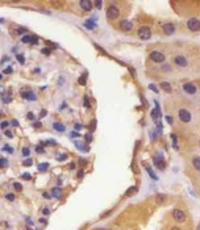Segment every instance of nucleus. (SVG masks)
<instances>
[{
    "label": "nucleus",
    "instance_id": "obj_1",
    "mask_svg": "<svg viewBox=\"0 0 200 230\" xmlns=\"http://www.w3.org/2000/svg\"><path fill=\"white\" fill-rule=\"evenodd\" d=\"M118 16H120V9H118L117 6L112 4V6H109L107 8V17L109 20H116L118 19Z\"/></svg>",
    "mask_w": 200,
    "mask_h": 230
},
{
    "label": "nucleus",
    "instance_id": "obj_2",
    "mask_svg": "<svg viewBox=\"0 0 200 230\" xmlns=\"http://www.w3.org/2000/svg\"><path fill=\"white\" fill-rule=\"evenodd\" d=\"M149 57H150V59H151L153 62H155V63H163V62H165V59H166L165 54H163L162 51H158V50L151 51Z\"/></svg>",
    "mask_w": 200,
    "mask_h": 230
},
{
    "label": "nucleus",
    "instance_id": "obj_3",
    "mask_svg": "<svg viewBox=\"0 0 200 230\" xmlns=\"http://www.w3.org/2000/svg\"><path fill=\"white\" fill-rule=\"evenodd\" d=\"M187 28L192 32H197L200 30V20L195 19V17H191V19L187 20Z\"/></svg>",
    "mask_w": 200,
    "mask_h": 230
},
{
    "label": "nucleus",
    "instance_id": "obj_4",
    "mask_svg": "<svg viewBox=\"0 0 200 230\" xmlns=\"http://www.w3.org/2000/svg\"><path fill=\"white\" fill-rule=\"evenodd\" d=\"M178 117H179V120H180L182 122H186V124L192 120L191 113H189V111H187V109H179Z\"/></svg>",
    "mask_w": 200,
    "mask_h": 230
},
{
    "label": "nucleus",
    "instance_id": "obj_5",
    "mask_svg": "<svg viewBox=\"0 0 200 230\" xmlns=\"http://www.w3.org/2000/svg\"><path fill=\"white\" fill-rule=\"evenodd\" d=\"M138 37L141 40H149L151 37V29L149 27H141L138 29Z\"/></svg>",
    "mask_w": 200,
    "mask_h": 230
},
{
    "label": "nucleus",
    "instance_id": "obj_6",
    "mask_svg": "<svg viewBox=\"0 0 200 230\" xmlns=\"http://www.w3.org/2000/svg\"><path fill=\"white\" fill-rule=\"evenodd\" d=\"M173 218L175 219L176 222H184L186 221V214H184V212L182 210V209L175 208L173 210Z\"/></svg>",
    "mask_w": 200,
    "mask_h": 230
},
{
    "label": "nucleus",
    "instance_id": "obj_7",
    "mask_svg": "<svg viewBox=\"0 0 200 230\" xmlns=\"http://www.w3.org/2000/svg\"><path fill=\"white\" fill-rule=\"evenodd\" d=\"M174 63L179 67H187L188 66V61H187V58L183 57V55H176L175 58H174Z\"/></svg>",
    "mask_w": 200,
    "mask_h": 230
},
{
    "label": "nucleus",
    "instance_id": "obj_8",
    "mask_svg": "<svg viewBox=\"0 0 200 230\" xmlns=\"http://www.w3.org/2000/svg\"><path fill=\"white\" fill-rule=\"evenodd\" d=\"M120 29L124 30V32H130L133 29V24H132L130 20H121L120 21Z\"/></svg>",
    "mask_w": 200,
    "mask_h": 230
},
{
    "label": "nucleus",
    "instance_id": "obj_9",
    "mask_svg": "<svg viewBox=\"0 0 200 230\" xmlns=\"http://www.w3.org/2000/svg\"><path fill=\"white\" fill-rule=\"evenodd\" d=\"M183 91L186 93H188V95H194V93H196V86L194 83H184Z\"/></svg>",
    "mask_w": 200,
    "mask_h": 230
},
{
    "label": "nucleus",
    "instance_id": "obj_10",
    "mask_svg": "<svg viewBox=\"0 0 200 230\" xmlns=\"http://www.w3.org/2000/svg\"><path fill=\"white\" fill-rule=\"evenodd\" d=\"M153 161H154V164L157 166V168H159V170H165V167H166V164H165V161H163V158L162 156H154L153 158Z\"/></svg>",
    "mask_w": 200,
    "mask_h": 230
},
{
    "label": "nucleus",
    "instance_id": "obj_11",
    "mask_svg": "<svg viewBox=\"0 0 200 230\" xmlns=\"http://www.w3.org/2000/svg\"><path fill=\"white\" fill-rule=\"evenodd\" d=\"M162 29H163V33H165V34H167V36L173 34V33L175 32V27H174V24H171V22H168V24H165Z\"/></svg>",
    "mask_w": 200,
    "mask_h": 230
},
{
    "label": "nucleus",
    "instance_id": "obj_12",
    "mask_svg": "<svg viewBox=\"0 0 200 230\" xmlns=\"http://www.w3.org/2000/svg\"><path fill=\"white\" fill-rule=\"evenodd\" d=\"M79 6H80L82 9H84V11H91L92 9V3L89 0H82V1H79Z\"/></svg>",
    "mask_w": 200,
    "mask_h": 230
},
{
    "label": "nucleus",
    "instance_id": "obj_13",
    "mask_svg": "<svg viewBox=\"0 0 200 230\" xmlns=\"http://www.w3.org/2000/svg\"><path fill=\"white\" fill-rule=\"evenodd\" d=\"M51 196L55 198H61L62 197V188H59V187L51 188Z\"/></svg>",
    "mask_w": 200,
    "mask_h": 230
},
{
    "label": "nucleus",
    "instance_id": "obj_14",
    "mask_svg": "<svg viewBox=\"0 0 200 230\" xmlns=\"http://www.w3.org/2000/svg\"><path fill=\"white\" fill-rule=\"evenodd\" d=\"M21 96H23L24 99H26V100H37V96L34 95L33 92H23L21 93Z\"/></svg>",
    "mask_w": 200,
    "mask_h": 230
},
{
    "label": "nucleus",
    "instance_id": "obj_15",
    "mask_svg": "<svg viewBox=\"0 0 200 230\" xmlns=\"http://www.w3.org/2000/svg\"><path fill=\"white\" fill-rule=\"evenodd\" d=\"M192 166L195 167V170L200 171V156H194V159H192Z\"/></svg>",
    "mask_w": 200,
    "mask_h": 230
},
{
    "label": "nucleus",
    "instance_id": "obj_16",
    "mask_svg": "<svg viewBox=\"0 0 200 230\" xmlns=\"http://www.w3.org/2000/svg\"><path fill=\"white\" fill-rule=\"evenodd\" d=\"M53 128H54V129L57 130V132H61V133L65 132V129H66L65 125H63V124H59V122H54V124H53Z\"/></svg>",
    "mask_w": 200,
    "mask_h": 230
},
{
    "label": "nucleus",
    "instance_id": "obj_17",
    "mask_svg": "<svg viewBox=\"0 0 200 230\" xmlns=\"http://www.w3.org/2000/svg\"><path fill=\"white\" fill-rule=\"evenodd\" d=\"M161 87H162L163 90L166 91V92H168V93L171 92V86H170V83H167V82H162V83H161Z\"/></svg>",
    "mask_w": 200,
    "mask_h": 230
},
{
    "label": "nucleus",
    "instance_id": "obj_18",
    "mask_svg": "<svg viewBox=\"0 0 200 230\" xmlns=\"http://www.w3.org/2000/svg\"><path fill=\"white\" fill-rule=\"evenodd\" d=\"M1 101L4 104H8L11 101V95H8V93H3V95H1Z\"/></svg>",
    "mask_w": 200,
    "mask_h": 230
},
{
    "label": "nucleus",
    "instance_id": "obj_19",
    "mask_svg": "<svg viewBox=\"0 0 200 230\" xmlns=\"http://www.w3.org/2000/svg\"><path fill=\"white\" fill-rule=\"evenodd\" d=\"M21 41H23L24 43H32V41H33V37H32V36H24V37L21 38Z\"/></svg>",
    "mask_w": 200,
    "mask_h": 230
},
{
    "label": "nucleus",
    "instance_id": "obj_20",
    "mask_svg": "<svg viewBox=\"0 0 200 230\" xmlns=\"http://www.w3.org/2000/svg\"><path fill=\"white\" fill-rule=\"evenodd\" d=\"M47 167H49V163H39L38 164V171H41V172L46 171Z\"/></svg>",
    "mask_w": 200,
    "mask_h": 230
},
{
    "label": "nucleus",
    "instance_id": "obj_21",
    "mask_svg": "<svg viewBox=\"0 0 200 230\" xmlns=\"http://www.w3.org/2000/svg\"><path fill=\"white\" fill-rule=\"evenodd\" d=\"M155 200H157V203H158V204H162L163 201L166 200V196H165V195H157Z\"/></svg>",
    "mask_w": 200,
    "mask_h": 230
},
{
    "label": "nucleus",
    "instance_id": "obj_22",
    "mask_svg": "<svg viewBox=\"0 0 200 230\" xmlns=\"http://www.w3.org/2000/svg\"><path fill=\"white\" fill-rule=\"evenodd\" d=\"M146 171L149 172V175H150V176H151V177H153V179H154V180H157V179H158V177L155 176V174H154V172L151 171V168H150L149 166H146Z\"/></svg>",
    "mask_w": 200,
    "mask_h": 230
},
{
    "label": "nucleus",
    "instance_id": "obj_23",
    "mask_svg": "<svg viewBox=\"0 0 200 230\" xmlns=\"http://www.w3.org/2000/svg\"><path fill=\"white\" fill-rule=\"evenodd\" d=\"M75 145H76V147H78V149H79V150H82V151H84V150H86V151H87V147H84V146H86V145H84V143H80V142H76V143H75Z\"/></svg>",
    "mask_w": 200,
    "mask_h": 230
},
{
    "label": "nucleus",
    "instance_id": "obj_24",
    "mask_svg": "<svg viewBox=\"0 0 200 230\" xmlns=\"http://www.w3.org/2000/svg\"><path fill=\"white\" fill-rule=\"evenodd\" d=\"M3 151H7V153L12 154V153H13V149H12V147H9L8 145H4V147H3Z\"/></svg>",
    "mask_w": 200,
    "mask_h": 230
},
{
    "label": "nucleus",
    "instance_id": "obj_25",
    "mask_svg": "<svg viewBox=\"0 0 200 230\" xmlns=\"http://www.w3.org/2000/svg\"><path fill=\"white\" fill-rule=\"evenodd\" d=\"M66 159H67V155H66V154H59V155L57 156V161H66Z\"/></svg>",
    "mask_w": 200,
    "mask_h": 230
},
{
    "label": "nucleus",
    "instance_id": "obj_26",
    "mask_svg": "<svg viewBox=\"0 0 200 230\" xmlns=\"http://www.w3.org/2000/svg\"><path fill=\"white\" fill-rule=\"evenodd\" d=\"M0 164H1V167H3V168H5V167L8 166V162H7V159H5V158H1V159H0Z\"/></svg>",
    "mask_w": 200,
    "mask_h": 230
},
{
    "label": "nucleus",
    "instance_id": "obj_27",
    "mask_svg": "<svg viewBox=\"0 0 200 230\" xmlns=\"http://www.w3.org/2000/svg\"><path fill=\"white\" fill-rule=\"evenodd\" d=\"M79 84H80V86L86 84V75H82V76L79 78Z\"/></svg>",
    "mask_w": 200,
    "mask_h": 230
},
{
    "label": "nucleus",
    "instance_id": "obj_28",
    "mask_svg": "<svg viewBox=\"0 0 200 230\" xmlns=\"http://www.w3.org/2000/svg\"><path fill=\"white\" fill-rule=\"evenodd\" d=\"M32 163H33V161H32L30 158H28V159H25V161L23 162V164L24 166H32Z\"/></svg>",
    "mask_w": 200,
    "mask_h": 230
},
{
    "label": "nucleus",
    "instance_id": "obj_29",
    "mask_svg": "<svg viewBox=\"0 0 200 230\" xmlns=\"http://www.w3.org/2000/svg\"><path fill=\"white\" fill-rule=\"evenodd\" d=\"M5 198L9 201H13L15 200V195H13V193H7V195H5Z\"/></svg>",
    "mask_w": 200,
    "mask_h": 230
},
{
    "label": "nucleus",
    "instance_id": "obj_30",
    "mask_svg": "<svg viewBox=\"0 0 200 230\" xmlns=\"http://www.w3.org/2000/svg\"><path fill=\"white\" fill-rule=\"evenodd\" d=\"M83 105L86 107V108H89V101H88V97H87V96H84V99H83Z\"/></svg>",
    "mask_w": 200,
    "mask_h": 230
},
{
    "label": "nucleus",
    "instance_id": "obj_31",
    "mask_svg": "<svg viewBox=\"0 0 200 230\" xmlns=\"http://www.w3.org/2000/svg\"><path fill=\"white\" fill-rule=\"evenodd\" d=\"M84 25H86V27H88V28H91V29H92V28H95V24L91 21V20H88V21H86V22H84Z\"/></svg>",
    "mask_w": 200,
    "mask_h": 230
},
{
    "label": "nucleus",
    "instance_id": "obj_32",
    "mask_svg": "<svg viewBox=\"0 0 200 230\" xmlns=\"http://www.w3.org/2000/svg\"><path fill=\"white\" fill-rule=\"evenodd\" d=\"M13 187H15L16 191H21V189H23V185H21L20 183H13Z\"/></svg>",
    "mask_w": 200,
    "mask_h": 230
},
{
    "label": "nucleus",
    "instance_id": "obj_33",
    "mask_svg": "<svg viewBox=\"0 0 200 230\" xmlns=\"http://www.w3.org/2000/svg\"><path fill=\"white\" fill-rule=\"evenodd\" d=\"M16 58H17V61L20 62V63H24V62H25V58H24V55H20V54H17V55H16Z\"/></svg>",
    "mask_w": 200,
    "mask_h": 230
},
{
    "label": "nucleus",
    "instance_id": "obj_34",
    "mask_svg": "<svg viewBox=\"0 0 200 230\" xmlns=\"http://www.w3.org/2000/svg\"><path fill=\"white\" fill-rule=\"evenodd\" d=\"M21 177H23L24 180H29L32 176H30V174H28V172H25V174H23V176H21Z\"/></svg>",
    "mask_w": 200,
    "mask_h": 230
},
{
    "label": "nucleus",
    "instance_id": "obj_35",
    "mask_svg": "<svg viewBox=\"0 0 200 230\" xmlns=\"http://www.w3.org/2000/svg\"><path fill=\"white\" fill-rule=\"evenodd\" d=\"M134 191H137V187H132V188H130V189H129V191H128V192H126V196H130V195H132V193H133V192H134Z\"/></svg>",
    "mask_w": 200,
    "mask_h": 230
},
{
    "label": "nucleus",
    "instance_id": "obj_36",
    "mask_svg": "<svg viewBox=\"0 0 200 230\" xmlns=\"http://www.w3.org/2000/svg\"><path fill=\"white\" fill-rule=\"evenodd\" d=\"M12 71H13L12 67H7V69H5L3 72H4V74H12Z\"/></svg>",
    "mask_w": 200,
    "mask_h": 230
},
{
    "label": "nucleus",
    "instance_id": "obj_37",
    "mask_svg": "<svg viewBox=\"0 0 200 230\" xmlns=\"http://www.w3.org/2000/svg\"><path fill=\"white\" fill-rule=\"evenodd\" d=\"M0 126H1V129H3V130H4V129H7V126H8V122H7V121H3Z\"/></svg>",
    "mask_w": 200,
    "mask_h": 230
},
{
    "label": "nucleus",
    "instance_id": "obj_38",
    "mask_svg": "<svg viewBox=\"0 0 200 230\" xmlns=\"http://www.w3.org/2000/svg\"><path fill=\"white\" fill-rule=\"evenodd\" d=\"M42 53H44L45 54V55H49V54H50V49H42Z\"/></svg>",
    "mask_w": 200,
    "mask_h": 230
},
{
    "label": "nucleus",
    "instance_id": "obj_39",
    "mask_svg": "<svg viewBox=\"0 0 200 230\" xmlns=\"http://www.w3.org/2000/svg\"><path fill=\"white\" fill-rule=\"evenodd\" d=\"M5 135H7L8 138H12L13 137V134H12V132H9V130H7V132H5Z\"/></svg>",
    "mask_w": 200,
    "mask_h": 230
},
{
    "label": "nucleus",
    "instance_id": "obj_40",
    "mask_svg": "<svg viewBox=\"0 0 200 230\" xmlns=\"http://www.w3.org/2000/svg\"><path fill=\"white\" fill-rule=\"evenodd\" d=\"M23 154H24V156H29V150H28V149H24Z\"/></svg>",
    "mask_w": 200,
    "mask_h": 230
},
{
    "label": "nucleus",
    "instance_id": "obj_41",
    "mask_svg": "<svg viewBox=\"0 0 200 230\" xmlns=\"http://www.w3.org/2000/svg\"><path fill=\"white\" fill-rule=\"evenodd\" d=\"M95 6H96V8H101V6H103V3L101 1H96V3H95Z\"/></svg>",
    "mask_w": 200,
    "mask_h": 230
},
{
    "label": "nucleus",
    "instance_id": "obj_42",
    "mask_svg": "<svg viewBox=\"0 0 200 230\" xmlns=\"http://www.w3.org/2000/svg\"><path fill=\"white\" fill-rule=\"evenodd\" d=\"M149 88H150V90H153V91H155V92H158V88H157V87H155V86H153V84H150V86H149Z\"/></svg>",
    "mask_w": 200,
    "mask_h": 230
},
{
    "label": "nucleus",
    "instance_id": "obj_43",
    "mask_svg": "<svg viewBox=\"0 0 200 230\" xmlns=\"http://www.w3.org/2000/svg\"><path fill=\"white\" fill-rule=\"evenodd\" d=\"M42 212H44V214H45V216H47V214H50V210H49V209H47V208H44V210H42Z\"/></svg>",
    "mask_w": 200,
    "mask_h": 230
},
{
    "label": "nucleus",
    "instance_id": "obj_44",
    "mask_svg": "<svg viewBox=\"0 0 200 230\" xmlns=\"http://www.w3.org/2000/svg\"><path fill=\"white\" fill-rule=\"evenodd\" d=\"M71 137H73V138H74V137H75V138H76V137H79V133H76V132H71Z\"/></svg>",
    "mask_w": 200,
    "mask_h": 230
},
{
    "label": "nucleus",
    "instance_id": "obj_45",
    "mask_svg": "<svg viewBox=\"0 0 200 230\" xmlns=\"http://www.w3.org/2000/svg\"><path fill=\"white\" fill-rule=\"evenodd\" d=\"M25 32H26L25 28H21V29H18V30H17V33H20V34H21V33H25Z\"/></svg>",
    "mask_w": 200,
    "mask_h": 230
},
{
    "label": "nucleus",
    "instance_id": "obj_46",
    "mask_svg": "<svg viewBox=\"0 0 200 230\" xmlns=\"http://www.w3.org/2000/svg\"><path fill=\"white\" fill-rule=\"evenodd\" d=\"M28 119L29 120H33L34 119V116H33V113H32V112H29V113H28Z\"/></svg>",
    "mask_w": 200,
    "mask_h": 230
},
{
    "label": "nucleus",
    "instance_id": "obj_47",
    "mask_svg": "<svg viewBox=\"0 0 200 230\" xmlns=\"http://www.w3.org/2000/svg\"><path fill=\"white\" fill-rule=\"evenodd\" d=\"M78 177H79V179L83 177V171H82V170H80V171H78Z\"/></svg>",
    "mask_w": 200,
    "mask_h": 230
},
{
    "label": "nucleus",
    "instance_id": "obj_48",
    "mask_svg": "<svg viewBox=\"0 0 200 230\" xmlns=\"http://www.w3.org/2000/svg\"><path fill=\"white\" fill-rule=\"evenodd\" d=\"M36 151H37V153H44V147H37Z\"/></svg>",
    "mask_w": 200,
    "mask_h": 230
},
{
    "label": "nucleus",
    "instance_id": "obj_49",
    "mask_svg": "<svg viewBox=\"0 0 200 230\" xmlns=\"http://www.w3.org/2000/svg\"><path fill=\"white\" fill-rule=\"evenodd\" d=\"M37 42H38V41H37V37H33V41H32V43H33V45H36Z\"/></svg>",
    "mask_w": 200,
    "mask_h": 230
},
{
    "label": "nucleus",
    "instance_id": "obj_50",
    "mask_svg": "<svg viewBox=\"0 0 200 230\" xmlns=\"http://www.w3.org/2000/svg\"><path fill=\"white\" fill-rule=\"evenodd\" d=\"M41 117H45L46 116V111H41V114H39Z\"/></svg>",
    "mask_w": 200,
    "mask_h": 230
},
{
    "label": "nucleus",
    "instance_id": "obj_51",
    "mask_svg": "<svg viewBox=\"0 0 200 230\" xmlns=\"http://www.w3.org/2000/svg\"><path fill=\"white\" fill-rule=\"evenodd\" d=\"M86 140H87V141H88V142H89V141L92 140V138H91V135H89V134H86Z\"/></svg>",
    "mask_w": 200,
    "mask_h": 230
},
{
    "label": "nucleus",
    "instance_id": "obj_52",
    "mask_svg": "<svg viewBox=\"0 0 200 230\" xmlns=\"http://www.w3.org/2000/svg\"><path fill=\"white\" fill-rule=\"evenodd\" d=\"M163 70H165V71H170V66H165Z\"/></svg>",
    "mask_w": 200,
    "mask_h": 230
},
{
    "label": "nucleus",
    "instance_id": "obj_53",
    "mask_svg": "<svg viewBox=\"0 0 200 230\" xmlns=\"http://www.w3.org/2000/svg\"><path fill=\"white\" fill-rule=\"evenodd\" d=\"M75 128L79 130V129H80V128H82V125H80V124H76V125H75Z\"/></svg>",
    "mask_w": 200,
    "mask_h": 230
},
{
    "label": "nucleus",
    "instance_id": "obj_54",
    "mask_svg": "<svg viewBox=\"0 0 200 230\" xmlns=\"http://www.w3.org/2000/svg\"><path fill=\"white\" fill-rule=\"evenodd\" d=\"M12 124H13V125H15V126H17V124H18V122H17V121H16V120H13V121H12Z\"/></svg>",
    "mask_w": 200,
    "mask_h": 230
},
{
    "label": "nucleus",
    "instance_id": "obj_55",
    "mask_svg": "<svg viewBox=\"0 0 200 230\" xmlns=\"http://www.w3.org/2000/svg\"><path fill=\"white\" fill-rule=\"evenodd\" d=\"M167 121H168V122H170V124H171V122H173V119H171V117H168V116H167Z\"/></svg>",
    "mask_w": 200,
    "mask_h": 230
},
{
    "label": "nucleus",
    "instance_id": "obj_56",
    "mask_svg": "<svg viewBox=\"0 0 200 230\" xmlns=\"http://www.w3.org/2000/svg\"><path fill=\"white\" fill-rule=\"evenodd\" d=\"M171 230H182V229H179V227H176V226H174V227H171Z\"/></svg>",
    "mask_w": 200,
    "mask_h": 230
},
{
    "label": "nucleus",
    "instance_id": "obj_57",
    "mask_svg": "<svg viewBox=\"0 0 200 230\" xmlns=\"http://www.w3.org/2000/svg\"><path fill=\"white\" fill-rule=\"evenodd\" d=\"M44 196H45V197H46V198H49V197H50V196H49V193H46V192L44 193Z\"/></svg>",
    "mask_w": 200,
    "mask_h": 230
},
{
    "label": "nucleus",
    "instance_id": "obj_58",
    "mask_svg": "<svg viewBox=\"0 0 200 230\" xmlns=\"http://www.w3.org/2000/svg\"><path fill=\"white\" fill-rule=\"evenodd\" d=\"M197 230H200V225H197Z\"/></svg>",
    "mask_w": 200,
    "mask_h": 230
},
{
    "label": "nucleus",
    "instance_id": "obj_59",
    "mask_svg": "<svg viewBox=\"0 0 200 230\" xmlns=\"http://www.w3.org/2000/svg\"><path fill=\"white\" fill-rule=\"evenodd\" d=\"M199 145H200V142H199Z\"/></svg>",
    "mask_w": 200,
    "mask_h": 230
}]
</instances>
